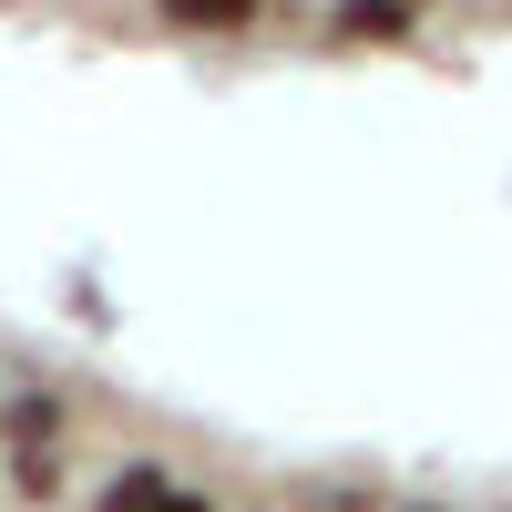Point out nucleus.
<instances>
[{"mask_svg": "<svg viewBox=\"0 0 512 512\" xmlns=\"http://www.w3.org/2000/svg\"><path fill=\"white\" fill-rule=\"evenodd\" d=\"M164 512H216V502H195V492H175V502H164Z\"/></svg>", "mask_w": 512, "mask_h": 512, "instance_id": "4", "label": "nucleus"}, {"mask_svg": "<svg viewBox=\"0 0 512 512\" xmlns=\"http://www.w3.org/2000/svg\"><path fill=\"white\" fill-rule=\"evenodd\" d=\"M164 502H175V492H164V472H144V461L103 482V512H164Z\"/></svg>", "mask_w": 512, "mask_h": 512, "instance_id": "3", "label": "nucleus"}, {"mask_svg": "<svg viewBox=\"0 0 512 512\" xmlns=\"http://www.w3.org/2000/svg\"><path fill=\"white\" fill-rule=\"evenodd\" d=\"M164 21H175V31H246L256 0H164Z\"/></svg>", "mask_w": 512, "mask_h": 512, "instance_id": "2", "label": "nucleus"}, {"mask_svg": "<svg viewBox=\"0 0 512 512\" xmlns=\"http://www.w3.org/2000/svg\"><path fill=\"white\" fill-rule=\"evenodd\" d=\"M328 31L338 41H410V0H338Z\"/></svg>", "mask_w": 512, "mask_h": 512, "instance_id": "1", "label": "nucleus"}]
</instances>
